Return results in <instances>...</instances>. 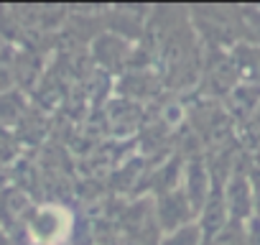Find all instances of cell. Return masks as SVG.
I'll return each instance as SVG.
<instances>
[{"instance_id":"cell-4","label":"cell","mask_w":260,"mask_h":245,"mask_svg":"<svg viewBox=\"0 0 260 245\" xmlns=\"http://www.w3.org/2000/svg\"><path fill=\"white\" fill-rule=\"evenodd\" d=\"M212 187H214V176L209 171V166L202 161V159H194L189 161V169H186V181H184V194L189 199V204L194 207V212L199 215V209L204 207L207 197L212 194Z\"/></svg>"},{"instance_id":"cell-6","label":"cell","mask_w":260,"mask_h":245,"mask_svg":"<svg viewBox=\"0 0 260 245\" xmlns=\"http://www.w3.org/2000/svg\"><path fill=\"white\" fill-rule=\"evenodd\" d=\"M207 245H247V237H245V222H230L222 232H217Z\"/></svg>"},{"instance_id":"cell-3","label":"cell","mask_w":260,"mask_h":245,"mask_svg":"<svg viewBox=\"0 0 260 245\" xmlns=\"http://www.w3.org/2000/svg\"><path fill=\"white\" fill-rule=\"evenodd\" d=\"M197 222H199V227H202V232H204V240H207V242L232 222L230 209H227V202H224L222 184H217V181H214L212 194L207 197L204 207H202V209H199V215H197Z\"/></svg>"},{"instance_id":"cell-5","label":"cell","mask_w":260,"mask_h":245,"mask_svg":"<svg viewBox=\"0 0 260 245\" xmlns=\"http://www.w3.org/2000/svg\"><path fill=\"white\" fill-rule=\"evenodd\" d=\"M158 245H207V240H204L199 222L194 220V222H189V225H184L174 232H166Z\"/></svg>"},{"instance_id":"cell-8","label":"cell","mask_w":260,"mask_h":245,"mask_svg":"<svg viewBox=\"0 0 260 245\" xmlns=\"http://www.w3.org/2000/svg\"><path fill=\"white\" fill-rule=\"evenodd\" d=\"M252 189H255V217H260V181L252 179Z\"/></svg>"},{"instance_id":"cell-1","label":"cell","mask_w":260,"mask_h":245,"mask_svg":"<svg viewBox=\"0 0 260 245\" xmlns=\"http://www.w3.org/2000/svg\"><path fill=\"white\" fill-rule=\"evenodd\" d=\"M222 192H224L230 217L235 222H247L255 217V189H252V179L245 171L235 169L230 179L222 184Z\"/></svg>"},{"instance_id":"cell-2","label":"cell","mask_w":260,"mask_h":245,"mask_svg":"<svg viewBox=\"0 0 260 245\" xmlns=\"http://www.w3.org/2000/svg\"><path fill=\"white\" fill-rule=\"evenodd\" d=\"M197 220V212L194 207L189 204L184 189H171V192H164L156 202V225L164 230V232H174L189 222Z\"/></svg>"},{"instance_id":"cell-7","label":"cell","mask_w":260,"mask_h":245,"mask_svg":"<svg viewBox=\"0 0 260 245\" xmlns=\"http://www.w3.org/2000/svg\"><path fill=\"white\" fill-rule=\"evenodd\" d=\"M245 237H247V245H260V217H252L245 222Z\"/></svg>"}]
</instances>
